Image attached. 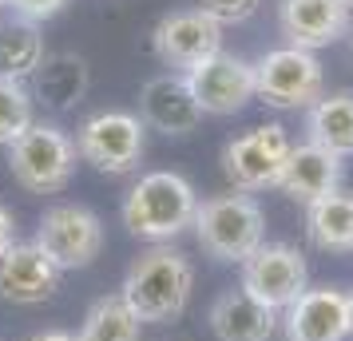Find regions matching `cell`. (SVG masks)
Segmentation results:
<instances>
[{"label": "cell", "mask_w": 353, "mask_h": 341, "mask_svg": "<svg viewBox=\"0 0 353 341\" xmlns=\"http://www.w3.org/2000/svg\"><path fill=\"white\" fill-rule=\"evenodd\" d=\"M191 290H194L191 258L183 250H175L171 242H159L151 250H143L128 266L119 298L135 313L139 325H163V322H175L187 309Z\"/></svg>", "instance_id": "obj_1"}, {"label": "cell", "mask_w": 353, "mask_h": 341, "mask_svg": "<svg viewBox=\"0 0 353 341\" xmlns=\"http://www.w3.org/2000/svg\"><path fill=\"white\" fill-rule=\"evenodd\" d=\"M199 195L179 171H147L123 198V227L131 238L143 242H171L191 230Z\"/></svg>", "instance_id": "obj_2"}, {"label": "cell", "mask_w": 353, "mask_h": 341, "mask_svg": "<svg viewBox=\"0 0 353 341\" xmlns=\"http://www.w3.org/2000/svg\"><path fill=\"white\" fill-rule=\"evenodd\" d=\"M194 238L214 262H246L266 242V214L250 195H214L194 211Z\"/></svg>", "instance_id": "obj_3"}, {"label": "cell", "mask_w": 353, "mask_h": 341, "mask_svg": "<svg viewBox=\"0 0 353 341\" xmlns=\"http://www.w3.org/2000/svg\"><path fill=\"white\" fill-rule=\"evenodd\" d=\"M76 139L56 123H32L8 147V171L24 191L36 195H56L64 191L72 175H76Z\"/></svg>", "instance_id": "obj_4"}, {"label": "cell", "mask_w": 353, "mask_h": 341, "mask_svg": "<svg viewBox=\"0 0 353 341\" xmlns=\"http://www.w3.org/2000/svg\"><path fill=\"white\" fill-rule=\"evenodd\" d=\"M254 87L266 107L298 112V107H314L321 99L325 76H321V64L314 52H302V48H290L286 44V48L266 52L254 64Z\"/></svg>", "instance_id": "obj_5"}, {"label": "cell", "mask_w": 353, "mask_h": 341, "mask_svg": "<svg viewBox=\"0 0 353 341\" xmlns=\"http://www.w3.org/2000/svg\"><path fill=\"white\" fill-rule=\"evenodd\" d=\"M290 151H294V143H290L286 127L262 123V127H250L242 135H234L223 147V171H226V179L234 183V191H242V195L266 191V187H278Z\"/></svg>", "instance_id": "obj_6"}, {"label": "cell", "mask_w": 353, "mask_h": 341, "mask_svg": "<svg viewBox=\"0 0 353 341\" xmlns=\"http://www.w3.org/2000/svg\"><path fill=\"white\" fill-rule=\"evenodd\" d=\"M143 119L131 112H99L88 115L76 131V151L103 175H131L143 159Z\"/></svg>", "instance_id": "obj_7"}, {"label": "cell", "mask_w": 353, "mask_h": 341, "mask_svg": "<svg viewBox=\"0 0 353 341\" xmlns=\"http://www.w3.org/2000/svg\"><path fill=\"white\" fill-rule=\"evenodd\" d=\"M239 286L266 309L286 313L310 290V270H305L302 250H294L290 242H262L250 258L242 262Z\"/></svg>", "instance_id": "obj_8"}, {"label": "cell", "mask_w": 353, "mask_h": 341, "mask_svg": "<svg viewBox=\"0 0 353 341\" xmlns=\"http://www.w3.org/2000/svg\"><path fill=\"white\" fill-rule=\"evenodd\" d=\"M60 270H83L99 258L103 250V223L96 211L80 203H60L40 214V227L32 238Z\"/></svg>", "instance_id": "obj_9"}, {"label": "cell", "mask_w": 353, "mask_h": 341, "mask_svg": "<svg viewBox=\"0 0 353 341\" xmlns=\"http://www.w3.org/2000/svg\"><path fill=\"white\" fill-rule=\"evenodd\" d=\"M151 48H155L163 68H171L175 76H187L214 52H223V24L207 17L203 8H179L155 24Z\"/></svg>", "instance_id": "obj_10"}, {"label": "cell", "mask_w": 353, "mask_h": 341, "mask_svg": "<svg viewBox=\"0 0 353 341\" xmlns=\"http://www.w3.org/2000/svg\"><path fill=\"white\" fill-rule=\"evenodd\" d=\"M183 80L203 115H239L250 99H258L254 64L242 56H230V52H214L210 60L191 68Z\"/></svg>", "instance_id": "obj_11"}, {"label": "cell", "mask_w": 353, "mask_h": 341, "mask_svg": "<svg viewBox=\"0 0 353 341\" xmlns=\"http://www.w3.org/2000/svg\"><path fill=\"white\" fill-rule=\"evenodd\" d=\"M282 329H286V341H345L353 333L350 293L334 286L305 290L282 313Z\"/></svg>", "instance_id": "obj_12"}, {"label": "cell", "mask_w": 353, "mask_h": 341, "mask_svg": "<svg viewBox=\"0 0 353 341\" xmlns=\"http://www.w3.org/2000/svg\"><path fill=\"white\" fill-rule=\"evenodd\" d=\"M64 270L36 242H12L0 254V298L12 306H40L60 290Z\"/></svg>", "instance_id": "obj_13"}, {"label": "cell", "mask_w": 353, "mask_h": 341, "mask_svg": "<svg viewBox=\"0 0 353 341\" xmlns=\"http://www.w3.org/2000/svg\"><path fill=\"white\" fill-rule=\"evenodd\" d=\"M278 28H282L290 48H330L350 32V4L345 0H282Z\"/></svg>", "instance_id": "obj_14"}, {"label": "cell", "mask_w": 353, "mask_h": 341, "mask_svg": "<svg viewBox=\"0 0 353 341\" xmlns=\"http://www.w3.org/2000/svg\"><path fill=\"white\" fill-rule=\"evenodd\" d=\"M139 107H143V127L151 123L163 135H191L203 123V112L194 103L191 87L175 72H163L155 80H147L143 96H139Z\"/></svg>", "instance_id": "obj_15"}, {"label": "cell", "mask_w": 353, "mask_h": 341, "mask_svg": "<svg viewBox=\"0 0 353 341\" xmlns=\"http://www.w3.org/2000/svg\"><path fill=\"white\" fill-rule=\"evenodd\" d=\"M207 322L219 341H270L282 318L274 309H266L262 302H254L239 286V290H223L210 302Z\"/></svg>", "instance_id": "obj_16"}, {"label": "cell", "mask_w": 353, "mask_h": 341, "mask_svg": "<svg viewBox=\"0 0 353 341\" xmlns=\"http://www.w3.org/2000/svg\"><path fill=\"white\" fill-rule=\"evenodd\" d=\"M278 187L294 203L310 207V203L334 195L337 187H341V159L330 155V151H321V147H314V143H294Z\"/></svg>", "instance_id": "obj_17"}, {"label": "cell", "mask_w": 353, "mask_h": 341, "mask_svg": "<svg viewBox=\"0 0 353 341\" xmlns=\"http://www.w3.org/2000/svg\"><path fill=\"white\" fill-rule=\"evenodd\" d=\"M305 143L330 151L337 159L353 155V92L321 96L314 107H305Z\"/></svg>", "instance_id": "obj_18"}, {"label": "cell", "mask_w": 353, "mask_h": 341, "mask_svg": "<svg viewBox=\"0 0 353 341\" xmlns=\"http://www.w3.org/2000/svg\"><path fill=\"white\" fill-rule=\"evenodd\" d=\"M44 56L48 52H44L40 24L24 17H0V80L28 83Z\"/></svg>", "instance_id": "obj_19"}, {"label": "cell", "mask_w": 353, "mask_h": 341, "mask_svg": "<svg viewBox=\"0 0 353 341\" xmlns=\"http://www.w3.org/2000/svg\"><path fill=\"white\" fill-rule=\"evenodd\" d=\"M88 92V64L72 52L44 56L32 72V99H44L48 107H72Z\"/></svg>", "instance_id": "obj_20"}, {"label": "cell", "mask_w": 353, "mask_h": 341, "mask_svg": "<svg viewBox=\"0 0 353 341\" xmlns=\"http://www.w3.org/2000/svg\"><path fill=\"white\" fill-rule=\"evenodd\" d=\"M305 234L318 250H334V254H345L353 250V195H334L318 198L305 207Z\"/></svg>", "instance_id": "obj_21"}, {"label": "cell", "mask_w": 353, "mask_h": 341, "mask_svg": "<svg viewBox=\"0 0 353 341\" xmlns=\"http://www.w3.org/2000/svg\"><path fill=\"white\" fill-rule=\"evenodd\" d=\"M76 341H139V322H135V313L123 306V298L112 293V298L92 302Z\"/></svg>", "instance_id": "obj_22"}, {"label": "cell", "mask_w": 353, "mask_h": 341, "mask_svg": "<svg viewBox=\"0 0 353 341\" xmlns=\"http://www.w3.org/2000/svg\"><path fill=\"white\" fill-rule=\"evenodd\" d=\"M36 123L32 87L20 80H0V147H12Z\"/></svg>", "instance_id": "obj_23"}, {"label": "cell", "mask_w": 353, "mask_h": 341, "mask_svg": "<svg viewBox=\"0 0 353 341\" xmlns=\"http://www.w3.org/2000/svg\"><path fill=\"white\" fill-rule=\"evenodd\" d=\"M199 8L219 24H239V20H250L258 12V0H199Z\"/></svg>", "instance_id": "obj_24"}, {"label": "cell", "mask_w": 353, "mask_h": 341, "mask_svg": "<svg viewBox=\"0 0 353 341\" xmlns=\"http://www.w3.org/2000/svg\"><path fill=\"white\" fill-rule=\"evenodd\" d=\"M64 4L68 0H4V8H12V17H24V20H32V24L52 20Z\"/></svg>", "instance_id": "obj_25"}, {"label": "cell", "mask_w": 353, "mask_h": 341, "mask_svg": "<svg viewBox=\"0 0 353 341\" xmlns=\"http://www.w3.org/2000/svg\"><path fill=\"white\" fill-rule=\"evenodd\" d=\"M12 242H17V223H12V211L0 203V254H4Z\"/></svg>", "instance_id": "obj_26"}, {"label": "cell", "mask_w": 353, "mask_h": 341, "mask_svg": "<svg viewBox=\"0 0 353 341\" xmlns=\"http://www.w3.org/2000/svg\"><path fill=\"white\" fill-rule=\"evenodd\" d=\"M28 341H76V333H68V329H44V333H32Z\"/></svg>", "instance_id": "obj_27"}, {"label": "cell", "mask_w": 353, "mask_h": 341, "mask_svg": "<svg viewBox=\"0 0 353 341\" xmlns=\"http://www.w3.org/2000/svg\"><path fill=\"white\" fill-rule=\"evenodd\" d=\"M350 318H353V293H350Z\"/></svg>", "instance_id": "obj_28"}, {"label": "cell", "mask_w": 353, "mask_h": 341, "mask_svg": "<svg viewBox=\"0 0 353 341\" xmlns=\"http://www.w3.org/2000/svg\"><path fill=\"white\" fill-rule=\"evenodd\" d=\"M345 4H350V8H353V0H345Z\"/></svg>", "instance_id": "obj_29"}, {"label": "cell", "mask_w": 353, "mask_h": 341, "mask_svg": "<svg viewBox=\"0 0 353 341\" xmlns=\"http://www.w3.org/2000/svg\"><path fill=\"white\" fill-rule=\"evenodd\" d=\"M0 8H4V0H0Z\"/></svg>", "instance_id": "obj_30"}]
</instances>
